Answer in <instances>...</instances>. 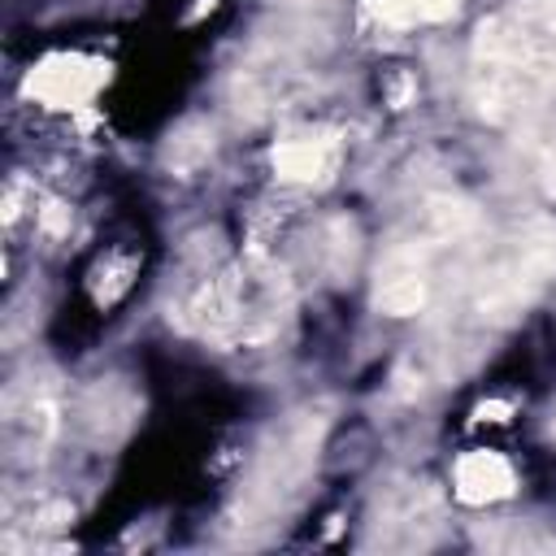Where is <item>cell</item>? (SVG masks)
Segmentation results:
<instances>
[{"mask_svg": "<svg viewBox=\"0 0 556 556\" xmlns=\"http://www.w3.org/2000/svg\"><path fill=\"white\" fill-rule=\"evenodd\" d=\"M282 308H287L282 274L265 261H243L195 295L191 317L204 334L222 343H256L278 330Z\"/></svg>", "mask_w": 556, "mask_h": 556, "instance_id": "2", "label": "cell"}, {"mask_svg": "<svg viewBox=\"0 0 556 556\" xmlns=\"http://www.w3.org/2000/svg\"><path fill=\"white\" fill-rule=\"evenodd\" d=\"M104 78H109V70L100 61L78 56V52H56V56L39 61V70H30L26 91L48 109H78L104 87Z\"/></svg>", "mask_w": 556, "mask_h": 556, "instance_id": "3", "label": "cell"}, {"mask_svg": "<svg viewBox=\"0 0 556 556\" xmlns=\"http://www.w3.org/2000/svg\"><path fill=\"white\" fill-rule=\"evenodd\" d=\"M543 178H547V191L556 195V139L547 143V156H543Z\"/></svg>", "mask_w": 556, "mask_h": 556, "instance_id": "7", "label": "cell"}, {"mask_svg": "<svg viewBox=\"0 0 556 556\" xmlns=\"http://www.w3.org/2000/svg\"><path fill=\"white\" fill-rule=\"evenodd\" d=\"M339 165V139L334 135H295L274 148V169L282 182H321Z\"/></svg>", "mask_w": 556, "mask_h": 556, "instance_id": "5", "label": "cell"}, {"mask_svg": "<svg viewBox=\"0 0 556 556\" xmlns=\"http://www.w3.org/2000/svg\"><path fill=\"white\" fill-rule=\"evenodd\" d=\"M460 0H365V13L378 26L391 30H413V26H430V22H447L456 13Z\"/></svg>", "mask_w": 556, "mask_h": 556, "instance_id": "6", "label": "cell"}, {"mask_svg": "<svg viewBox=\"0 0 556 556\" xmlns=\"http://www.w3.org/2000/svg\"><path fill=\"white\" fill-rule=\"evenodd\" d=\"M513 486H517L513 465L500 452H486V447L465 452L456 460V469H452V491L465 504H495V500L513 495Z\"/></svg>", "mask_w": 556, "mask_h": 556, "instance_id": "4", "label": "cell"}, {"mask_svg": "<svg viewBox=\"0 0 556 556\" xmlns=\"http://www.w3.org/2000/svg\"><path fill=\"white\" fill-rule=\"evenodd\" d=\"M556 96V0H521L478 30L473 100L491 122H508Z\"/></svg>", "mask_w": 556, "mask_h": 556, "instance_id": "1", "label": "cell"}]
</instances>
